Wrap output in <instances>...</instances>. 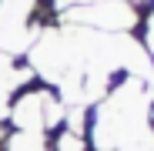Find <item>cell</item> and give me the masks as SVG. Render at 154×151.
I'll list each match as a JSON object with an SVG mask.
<instances>
[{
  "mask_svg": "<svg viewBox=\"0 0 154 151\" xmlns=\"http://www.w3.org/2000/svg\"><path fill=\"white\" fill-rule=\"evenodd\" d=\"M147 54L154 61V20H151V27H147Z\"/></svg>",
  "mask_w": 154,
  "mask_h": 151,
  "instance_id": "8",
  "label": "cell"
},
{
  "mask_svg": "<svg viewBox=\"0 0 154 151\" xmlns=\"http://www.w3.org/2000/svg\"><path fill=\"white\" fill-rule=\"evenodd\" d=\"M57 7H64V10H70V7H84V4H94V0H54Z\"/></svg>",
  "mask_w": 154,
  "mask_h": 151,
  "instance_id": "7",
  "label": "cell"
},
{
  "mask_svg": "<svg viewBox=\"0 0 154 151\" xmlns=\"http://www.w3.org/2000/svg\"><path fill=\"white\" fill-rule=\"evenodd\" d=\"M124 151H154V138H144V141H137V144H131V148H124Z\"/></svg>",
  "mask_w": 154,
  "mask_h": 151,
  "instance_id": "6",
  "label": "cell"
},
{
  "mask_svg": "<svg viewBox=\"0 0 154 151\" xmlns=\"http://www.w3.org/2000/svg\"><path fill=\"white\" fill-rule=\"evenodd\" d=\"M34 0H0V54H23L37 40L30 27Z\"/></svg>",
  "mask_w": 154,
  "mask_h": 151,
  "instance_id": "3",
  "label": "cell"
},
{
  "mask_svg": "<svg viewBox=\"0 0 154 151\" xmlns=\"http://www.w3.org/2000/svg\"><path fill=\"white\" fill-rule=\"evenodd\" d=\"M64 20L100 34H124L137 24V7H131L127 0H94V4L64 10Z\"/></svg>",
  "mask_w": 154,
  "mask_h": 151,
  "instance_id": "2",
  "label": "cell"
},
{
  "mask_svg": "<svg viewBox=\"0 0 154 151\" xmlns=\"http://www.w3.org/2000/svg\"><path fill=\"white\" fill-rule=\"evenodd\" d=\"M47 104H50L47 91H23L17 97V104L10 108V121L17 124V131L40 134L47 128Z\"/></svg>",
  "mask_w": 154,
  "mask_h": 151,
  "instance_id": "4",
  "label": "cell"
},
{
  "mask_svg": "<svg viewBox=\"0 0 154 151\" xmlns=\"http://www.w3.org/2000/svg\"><path fill=\"white\" fill-rule=\"evenodd\" d=\"M147 111H151V94L144 91V84L137 77H131L97 108L94 128H91L94 148L97 151H124V148L151 138Z\"/></svg>",
  "mask_w": 154,
  "mask_h": 151,
  "instance_id": "1",
  "label": "cell"
},
{
  "mask_svg": "<svg viewBox=\"0 0 154 151\" xmlns=\"http://www.w3.org/2000/svg\"><path fill=\"white\" fill-rule=\"evenodd\" d=\"M30 81V71L27 67H14V61L7 54H0V118L7 114V104H10V94Z\"/></svg>",
  "mask_w": 154,
  "mask_h": 151,
  "instance_id": "5",
  "label": "cell"
}]
</instances>
